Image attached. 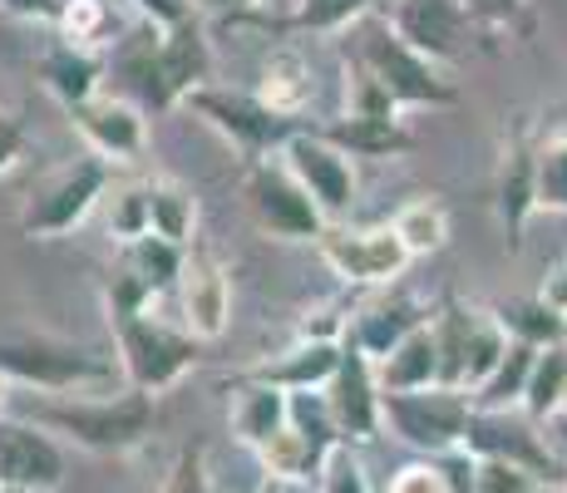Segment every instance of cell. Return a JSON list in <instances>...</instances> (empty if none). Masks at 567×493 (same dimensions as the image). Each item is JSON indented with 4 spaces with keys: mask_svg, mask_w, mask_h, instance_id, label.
Instances as JSON below:
<instances>
[{
    "mask_svg": "<svg viewBox=\"0 0 567 493\" xmlns=\"http://www.w3.org/2000/svg\"><path fill=\"white\" fill-rule=\"evenodd\" d=\"M25 420L45 434H64L90 454H128L154 434L158 404L144 390L118 394H35L25 404Z\"/></svg>",
    "mask_w": 567,
    "mask_h": 493,
    "instance_id": "1",
    "label": "cell"
},
{
    "mask_svg": "<svg viewBox=\"0 0 567 493\" xmlns=\"http://www.w3.org/2000/svg\"><path fill=\"white\" fill-rule=\"evenodd\" d=\"M346 70H361L365 80H375L400 114H405V109H450V104H460V90L444 80L440 64H430L424 54H414L405 40L385 25V16H375V10L346 30Z\"/></svg>",
    "mask_w": 567,
    "mask_h": 493,
    "instance_id": "2",
    "label": "cell"
},
{
    "mask_svg": "<svg viewBox=\"0 0 567 493\" xmlns=\"http://www.w3.org/2000/svg\"><path fill=\"white\" fill-rule=\"evenodd\" d=\"M109 326H114V346H118V376H124L128 390L158 394L173 390L198 360V341H193L183 326L163 321L148 306H134V311H109Z\"/></svg>",
    "mask_w": 567,
    "mask_h": 493,
    "instance_id": "3",
    "label": "cell"
},
{
    "mask_svg": "<svg viewBox=\"0 0 567 493\" xmlns=\"http://www.w3.org/2000/svg\"><path fill=\"white\" fill-rule=\"evenodd\" d=\"M0 376L10 386H30L45 394H114V360H100L94 350L60 346V341H0Z\"/></svg>",
    "mask_w": 567,
    "mask_h": 493,
    "instance_id": "4",
    "label": "cell"
},
{
    "mask_svg": "<svg viewBox=\"0 0 567 493\" xmlns=\"http://www.w3.org/2000/svg\"><path fill=\"white\" fill-rule=\"evenodd\" d=\"M109 183H114V168H109L104 158H94V153H80V158L60 163V168L25 197V207H20V233H25L30 243H54V237L74 233V227L104 203Z\"/></svg>",
    "mask_w": 567,
    "mask_h": 493,
    "instance_id": "5",
    "label": "cell"
},
{
    "mask_svg": "<svg viewBox=\"0 0 567 493\" xmlns=\"http://www.w3.org/2000/svg\"><path fill=\"white\" fill-rule=\"evenodd\" d=\"M468 420H474V400L464 390L430 386L410 394H380V430H390L395 440H405L430 459L464 449Z\"/></svg>",
    "mask_w": 567,
    "mask_h": 493,
    "instance_id": "6",
    "label": "cell"
},
{
    "mask_svg": "<svg viewBox=\"0 0 567 493\" xmlns=\"http://www.w3.org/2000/svg\"><path fill=\"white\" fill-rule=\"evenodd\" d=\"M281 163H287V173L307 188V197L316 203V213L326 217V227L331 223H346L355 207V193H361V178H355V158L346 148H336L331 138L321 134V129H297V134L281 144L277 153Z\"/></svg>",
    "mask_w": 567,
    "mask_h": 493,
    "instance_id": "7",
    "label": "cell"
},
{
    "mask_svg": "<svg viewBox=\"0 0 567 493\" xmlns=\"http://www.w3.org/2000/svg\"><path fill=\"white\" fill-rule=\"evenodd\" d=\"M247 207H252L257 227L271 237H281V243H316V237L326 233V217L316 213V203L307 197L297 178L287 173V163L271 153V158H257L247 163Z\"/></svg>",
    "mask_w": 567,
    "mask_h": 493,
    "instance_id": "8",
    "label": "cell"
},
{
    "mask_svg": "<svg viewBox=\"0 0 567 493\" xmlns=\"http://www.w3.org/2000/svg\"><path fill=\"white\" fill-rule=\"evenodd\" d=\"M316 251H321V261L346 287H390V281L410 267V251L400 247L390 223H375V227L331 223L316 237Z\"/></svg>",
    "mask_w": 567,
    "mask_h": 493,
    "instance_id": "9",
    "label": "cell"
},
{
    "mask_svg": "<svg viewBox=\"0 0 567 493\" xmlns=\"http://www.w3.org/2000/svg\"><path fill=\"white\" fill-rule=\"evenodd\" d=\"M183 104L198 109L207 124H213L217 134L227 138V144L243 153L247 163L281 153V144L297 134V124L277 119L271 109L257 104V94H243V90H217V84H203V90H193Z\"/></svg>",
    "mask_w": 567,
    "mask_h": 493,
    "instance_id": "10",
    "label": "cell"
},
{
    "mask_svg": "<svg viewBox=\"0 0 567 493\" xmlns=\"http://www.w3.org/2000/svg\"><path fill=\"white\" fill-rule=\"evenodd\" d=\"M385 25L430 64H454L464 60L474 20H468L464 0H390Z\"/></svg>",
    "mask_w": 567,
    "mask_h": 493,
    "instance_id": "11",
    "label": "cell"
},
{
    "mask_svg": "<svg viewBox=\"0 0 567 493\" xmlns=\"http://www.w3.org/2000/svg\"><path fill=\"white\" fill-rule=\"evenodd\" d=\"M70 124L80 129L84 148H90L94 158H104L109 168H114V163H138L144 158V148H148L144 109H138L134 99H124V94L100 90L94 99H84V104L70 109Z\"/></svg>",
    "mask_w": 567,
    "mask_h": 493,
    "instance_id": "12",
    "label": "cell"
},
{
    "mask_svg": "<svg viewBox=\"0 0 567 493\" xmlns=\"http://www.w3.org/2000/svg\"><path fill=\"white\" fill-rule=\"evenodd\" d=\"M326 410H331L336 440L341 444H370L380 434V386H375V366L365 350H355L351 341H341V366L326 380Z\"/></svg>",
    "mask_w": 567,
    "mask_h": 493,
    "instance_id": "13",
    "label": "cell"
},
{
    "mask_svg": "<svg viewBox=\"0 0 567 493\" xmlns=\"http://www.w3.org/2000/svg\"><path fill=\"white\" fill-rule=\"evenodd\" d=\"M178 316L183 331L193 341H223L227 326H233V281H227V267L213 257V251H188L178 271Z\"/></svg>",
    "mask_w": 567,
    "mask_h": 493,
    "instance_id": "14",
    "label": "cell"
},
{
    "mask_svg": "<svg viewBox=\"0 0 567 493\" xmlns=\"http://www.w3.org/2000/svg\"><path fill=\"white\" fill-rule=\"evenodd\" d=\"M64 484V449L30 420L0 414V489L10 493H54Z\"/></svg>",
    "mask_w": 567,
    "mask_h": 493,
    "instance_id": "15",
    "label": "cell"
},
{
    "mask_svg": "<svg viewBox=\"0 0 567 493\" xmlns=\"http://www.w3.org/2000/svg\"><path fill=\"white\" fill-rule=\"evenodd\" d=\"M464 454L504 459V464L528 469V474L543 479V484H548V474H563L558 459L548 454V444H543L538 434H533V424L518 420L514 410H474L468 434H464Z\"/></svg>",
    "mask_w": 567,
    "mask_h": 493,
    "instance_id": "16",
    "label": "cell"
},
{
    "mask_svg": "<svg viewBox=\"0 0 567 493\" xmlns=\"http://www.w3.org/2000/svg\"><path fill=\"white\" fill-rule=\"evenodd\" d=\"M207 74H213V50L198 25V16L178 20V25L158 30V90L163 104H183L193 90H203Z\"/></svg>",
    "mask_w": 567,
    "mask_h": 493,
    "instance_id": "17",
    "label": "cell"
},
{
    "mask_svg": "<svg viewBox=\"0 0 567 493\" xmlns=\"http://www.w3.org/2000/svg\"><path fill=\"white\" fill-rule=\"evenodd\" d=\"M252 94H257L261 109H271L277 119L297 124V119L311 109V94H316L311 64L301 60V50H291V45L271 50L267 60H261V74H257V90Z\"/></svg>",
    "mask_w": 567,
    "mask_h": 493,
    "instance_id": "18",
    "label": "cell"
},
{
    "mask_svg": "<svg viewBox=\"0 0 567 493\" xmlns=\"http://www.w3.org/2000/svg\"><path fill=\"white\" fill-rule=\"evenodd\" d=\"M341 366V341H291L281 356H271L267 366L252 370V380L277 390H326V380Z\"/></svg>",
    "mask_w": 567,
    "mask_h": 493,
    "instance_id": "19",
    "label": "cell"
},
{
    "mask_svg": "<svg viewBox=\"0 0 567 493\" xmlns=\"http://www.w3.org/2000/svg\"><path fill=\"white\" fill-rule=\"evenodd\" d=\"M375 386L380 394H410V390L440 386V350H434L430 321H420L390 356L375 360Z\"/></svg>",
    "mask_w": 567,
    "mask_h": 493,
    "instance_id": "20",
    "label": "cell"
},
{
    "mask_svg": "<svg viewBox=\"0 0 567 493\" xmlns=\"http://www.w3.org/2000/svg\"><path fill=\"white\" fill-rule=\"evenodd\" d=\"M420 321H430V316L420 311V306L410 301V296H385V301L365 306V311L351 316V326H346V341H351L355 350H365L370 366H375L380 356H390L405 336L414 331Z\"/></svg>",
    "mask_w": 567,
    "mask_h": 493,
    "instance_id": "21",
    "label": "cell"
},
{
    "mask_svg": "<svg viewBox=\"0 0 567 493\" xmlns=\"http://www.w3.org/2000/svg\"><path fill=\"white\" fill-rule=\"evenodd\" d=\"M227 420H233L237 444H247L257 454L267 440H277L287 430V390L261 386V380L247 376L243 386L233 390V404H227Z\"/></svg>",
    "mask_w": 567,
    "mask_h": 493,
    "instance_id": "22",
    "label": "cell"
},
{
    "mask_svg": "<svg viewBox=\"0 0 567 493\" xmlns=\"http://www.w3.org/2000/svg\"><path fill=\"white\" fill-rule=\"evenodd\" d=\"M144 188H148V237H158V243L178 251H193V237H198V223H203L198 193L183 178H154Z\"/></svg>",
    "mask_w": 567,
    "mask_h": 493,
    "instance_id": "23",
    "label": "cell"
},
{
    "mask_svg": "<svg viewBox=\"0 0 567 493\" xmlns=\"http://www.w3.org/2000/svg\"><path fill=\"white\" fill-rule=\"evenodd\" d=\"M114 74L118 80L134 84V104L138 109H168L163 104V90H158V25L138 20L124 40H114Z\"/></svg>",
    "mask_w": 567,
    "mask_h": 493,
    "instance_id": "24",
    "label": "cell"
},
{
    "mask_svg": "<svg viewBox=\"0 0 567 493\" xmlns=\"http://www.w3.org/2000/svg\"><path fill=\"white\" fill-rule=\"evenodd\" d=\"M336 148H346L351 158H400L414 138L405 129V119H351L341 114L336 124L321 129Z\"/></svg>",
    "mask_w": 567,
    "mask_h": 493,
    "instance_id": "25",
    "label": "cell"
},
{
    "mask_svg": "<svg viewBox=\"0 0 567 493\" xmlns=\"http://www.w3.org/2000/svg\"><path fill=\"white\" fill-rule=\"evenodd\" d=\"M183 257H188V251L158 243V237H134V243H124V257H118V277L134 281V287L144 291L148 301H154L158 291H168L173 281H178Z\"/></svg>",
    "mask_w": 567,
    "mask_h": 493,
    "instance_id": "26",
    "label": "cell"
},
{
    "mask_svg": "<svg viewBox=\"0 0 567 493\" xmlns=\"http://www.w3.org/2000/svg\"><path fill=\"white\" fill-rule=\"evenodd\" d=\"M390 233L400 237V247L414 257H434L450 243V207L440 197H410L395 217H390Z\"/></svg>",
    "mask_w": 567,
    "mask_h": 493,
    "instance_id": "27",
    "label": "cell"
},
{
    "mask_svg": "<svg viewBox=\"0 0 567 493\" xmlns=\"http://www.w3.org/2000/svg\"><path fill=\"white\" fill-rule=\"evenodd\" d=\"M45 84L64 109L84 104V99L100 94V60H94L90 50H74L60 40V45L45 54Z\"/></svg>",
    "mask_w": 567,
    "mask_h": 493,
    "instance_id": "28",
    "label": "cell"
},
{
    "mask_svg": "<svg viewBox=\"0 0 567 493\" xmlns=\"http://www.w3.org/2000/svg\"><path fill=\"white\" fill-rule=\"evenodd\" d=\"M504 356H508V331L498 326V316L488 311V306H474V321H468V350H464V394H474L478 386H484Z\"/></svg>",
    "mask_w": 567,
    "mask_h": 493,
    "instance_id": "29",
    "label": "cell"
},
{
    "mask_svg": "<svg viewBox=\"0 0 567 493\" xmlns=\"http://www.w3.org/2000/svg\"><path fill=\"white\" fill-rule=\"evenodd\" d=\"M533 356H538L533 346L508 341V356L498 360V370L474 394H468V400H474V410H518L523 390H528V376H533Z\"/></svg>",
    "mask_w": 567,
    "mask_h": 493,
    "instance_id": "30",
    "label": "cell"
},
{
    "mask_svg": "<svg viewBox=\"0 0 567 493\" xmlns=\"http://www.w3.org/2000/svg\"><path fill=\"white\" fill-rule=\"evenodd\" d=\"M567 404V350L563 346H543L533 356V376L528 390H523V410L533 420H548V414H563Z\"/></svg>",
    "mask_w": 567,
    "mask_h": 493,
    "instance_id": "31",
    "label": "cell"
},
{
    "mask_svg": "<svg viewBox=\"0 0 567 493\" xmlns=\"http://www.w3.org/2000/svg\"><path fill=\"white\" fill-rule=\"evenodd\" d=\"M528 213H533V153L514 148V153H504V168H498V217L518 237Z\"/></svg>",
    "mask_w": 567,
    "mask_h": 493,
    "instance_id": "32",
    "label": "cell"
},
{
    "mask_svg": "<svg viewBox=\"0 0 567 493\" xmlns=\"http://www.w3.org/2000/svg\"><path fill=\"white\" fill-rule=\"evenodd\" d=\"M494 316H498V326L508 331V341L533 346V350L558 346V336H563V321L538 301H504V306H494Z\"/></svg>",
    "mask_w": 567,
    "mask_h": 493,
    "instance_id": "33",
    "label": "cell"
},
{
    "mask_svg": "<svg viewBox=\"0 0 567 493\" xmlns=\"http://www.w3.org/2000/svg\"><path fill=\"white\" fill-rule=\"evenodd\" d=\"M257 459H261V469H267L271 479H277V484H307V479L316 474V464H321V459L311 454V444L301 440L297 430H281L277 440H267L257 449Z\"/></svg>",
    "mask_w": 567,
    "mask_h": 493,
    "instance_id": "34",
    "label": "cell"
},
{
    "mask_svg": "<svg viewBox=\"0 0 567 493\" xmlns=\"http://www.w3.org/2000/svg\"><path fill=\"white\" fill-rule=\"evenodd\" d=\"M287 424L311 444V454L321 459L336 440V424H331V410H326V394L321 390H291L287 394Z\"/></svg>",
    "mask_w": 567,
    "mask_h": 493,
    "instance_id": "35",
    "label": "cell"
},
{
    "mask_svg": "<svg viewBox=\"0 0 567 493\" xmlns=\"http://www.w3.org/2000/svg\"><path fill=\"white\" fill-rule=\"evenodd\" d=\"M533 207L567 213V138H548L533 153Z\"/></svg>",
    "mask_w": 567,
    "mask_h": 493,
    "instance_id": "36",
    "label": "cell"
},
{
    "mask_svg": "<svg viewBox=\"0 0 567 493\" xmlns=\"http://www.w3.org/2000/svg\"><path fill=\"white\" fill-rule=\"evenodd\" d=\"M365 16H370V0H297V10H291V30L346 35V30Z\"/></svg>",
    "mask_w": 567,
    "mask_h": 493,
    "instance_id": "37",
    "label": "cell"
},
{
    "mask_svg": "<svg viewBox=\"0 0 567 493\" xmlns=\"http://www.w3.org/2000/svg\"><path fill=\"white\" fill-rule=\"evenodd\" d=\"M316 493H370V469L351 444H331L316 464Z\"/></svg>",
    "mask_w": 567,
    "mask_h": 493,
    "instance_id": "38",
    "label": "cell"
},
{
    "mask_svg": "<svg viewBox=\"0 0 567 493\" xmlns=\"http://www.w3.org/2000/svg\"><path fill=\"white\" fill-rule=\"evenodd\" d=\"M54 25H60L64 45L94 50L100 40H109V6H104V0H64Z\"/></svg>",
    "mask_w": 567,
    "mask_h": 493,
    "instance_id": "39",
    "label": "cell"
},
{
    "mask_svg": "<svg viewBox=\"0 0 567 493\" xmlns=\"http://www.w3.org/2000/svg\"><path fill=\"white\" fill-rule=\"evenodd\" d=\"M109 203V237L118 247L134 243V237H148V188L144 183H124V188L104 193Z\"/></svg>",
    "mask_w": 567,
    "mask_h": 493,
    "instance_id": "40",
    "label": "cell"
},
{
    "mask_svg": "<svg viewBox=\"0 0 567 493\" xmlns=\"http://www.w3.org/2000/svg\"><path fill=\"white\" fill-rule=\"evenodd\" d=\"M533 484H543V479H533L518 464H504V459H474V469H468V493H523Z\"/></svg>",
    "mask_w": 567,
    "mask_h": 493,
    "instance_id": "41",
    "label": "cell"
},
{
    "mask_svg": "<svg viewBox=\"0 0 567 493\" xmlns=\"http://www.w3.org/2000/svg\"><path fill=\"white\" fill-rule=\"evenodd\" d=\"M154 493H217L213 474H207V454H203V449H183Z\"/></svg>",
    "mask_w": 567,
    "mask_h": 493,
    "instance_id": "42",
    "label": "cell"
},
{
    "mask_svg": "<svg viewBox=\"0 0 567 493\" xmlns=\"http://www.w3.org/2000/svg\"><path fill=\"white\" fill-rule=\"evenodd\" d=\"M385 493H450V479H444L440 459H420V464H405L390 474Z\"/></svg>",
    "mask_w": 567,
    "mask_h": 493,
    "instance_id": "43",
    "label": "cell"
},
{
    "mask_svg": "<svg viewBox=\"0 0 567 493\" xmlns=\"http://www.w3.org/2000/svg\"><path fill=\"white\" fill-rule=\"evenodd\" d=\"M346 326H351V316H346L336 301H321L301 316L297 341H346Z\"/></svg>",
    "mask_w": 567,
    "mask_h": 493,
    "instance_id": "44",
    "label": "cell"
},
{
    "mask_svg": "<svg viewBox=\"0 0 567 493\" xmlns=\"http://www.w3.org/2000/svg\"><path fill=\"white\" fill-rule=\"evenodd\" d=\"M538 306H548L558 321H567V257L563 261H553L548 271H543V281H538V296H533Z\"/></svg>",
    "mask_w": 567,
    "mask_h": 493,
    "instance_id": "45",
    "label": "cell"
},
{
    "mask_svg": "<svg viewBox=\"0 0 567 493\" xmlns=\"http://www.w3.org/2000/svg\"><path fill=\"white\" fill-rule=\"evenodd\" d=\"M134 6H138V20H148V25H158V30H168V25H178V20L193 16L188 0H134Z\"/></svg>",
    "mask_w": 567,
    "mask_h": 493,
    "instance_id": "46",
    "label": "cell"
},
{
    "mask_svg": "<svg viewBox=\"0 0 567 493\" xmlns=\"http://www.w3.org/2000/svg\"><path fill=\"white\" fill-rule=\"evenodd\" d=\"M20 153H25V129H20L16 119L0 109V178H6V173L20 163Z\"/></svg>",
    "mask_w": 567,
    "mask_h": 493,
    "instance_id": "47",
    "label": "cell"
},
{
    "mask_svg": "<svg viewBox=\"0 0 567 493\" xmlns=\"http://www.w3.org/2000/svg\"><path fill=\"white\" fill-rule=\"evenodd\" d=\"M6 10H16V16H25V20H60V6L64 0H0Z\"/></svg>",
    "mask_w": 567,
    "mask_h": 493,
    "instance_id": "48",
    "label": "cell"
},
{
    "mask_svg": "<svg viewBox=\"0 0 567 493\" xmlns=\"http://www.w3.org/2000/svg\"><path fill=\"white\" fill-rule=\"evenodd\" d=\"M237 0H188V10L198 16V10H233Z\"/></svg>",
    "mask_w": 567,
    "mask_h": 493,
    "instance_id": "49",
    "label": "cell"
},
{
    "mask_svg": "<svg viewBox=\"0 0 567 493\" xmlns=\"http://www.w3.org/2000/svg\"><path fill=\"white\" fill-rule=\"evenodd\" d=\"M6 404H10V380L0 376V414H6Z\"/></svg>",
    "mask_w": 567,
    "mask_h": 493,
    "instance_id": "50",
    "label": "cell"
},
{
    "mask_svg": "<svg viewBox=\"0 0 567 493\" xmlns=\"http://www.w3.org/2000/svg\"><path fill=\"white\" fill-rule=\"evenodd\" d=\"M523 493H563L558 484H533V489H523Z\"/></svg>",
    "mask_w": 567,
    "mask_h": 493,
    "instance_id": "51",
    "label": "cell"
},
{
    "mask_svg": "<svg viewBox=\"0 0 567 493\" xmlns=\"http://www.w3.org/2000/svg\"><path fill=\"white\" fill-rule=\"evenodd\" d=\"M237 6H247V10H257V6H267V0H237Z\"/></svg>",
    "mask_w": 567,
    "mask_h": 493,
    "instance_id": "52",
    "label": "cell"
},
{
    "mask_svg": "<svg viewBox=\"0 0 567 493\" xmlns=\"http://www.w3.org/2000/svg\"><path fill=\"white\" fill-rule=\"evenodd\" d=\"M558 489H563V493H567V469H563V484H558Z\"/></svg>",
    "mask_w": 567,
    "mask_h": 493,
    "instance_id": "53",
    "label": "cell"
},
{
    "mask_svg": "<svg viewBox=\"0 0 567 493\" xmlns=\"http://www.w3.org/2000/svg\"><path fill=\"white\" fill-rule=\"evenodd\" d=\"M0 493H10V489H0Z\"/></svg>",
    "mask_w": 567,
    "mask_h": 493,
    "instance_id": "54",
    "label": "cell"
},
{
    "mask_svg": "<svg viewBox=\"0 0 567 493\" xmlns=\"http://www.w3.org/2000/svg\"><path fill=\"white\" fill-rule=\"evenodd\" d=\"M563 410H567V404H563Z\"/></svg>",
    "mask_w": 567,
    "mask_h": 493,
    "instance_id": "55",
    "label": "cell"
},
{
    "mask_svg": "<svg viewBox=\"0 0 567 493\" xmlns=\"http://www.w3.org/2000/svg\"><path fill=\"white\" fill-rule=\"evenodd\" d=\"M271 493H277V489H271Z\"/></svg>",
    "mask_w": 567,
    "mask_h": 493,
    "instance_id": "56",
    "label": "cell"
}]
</instances>
